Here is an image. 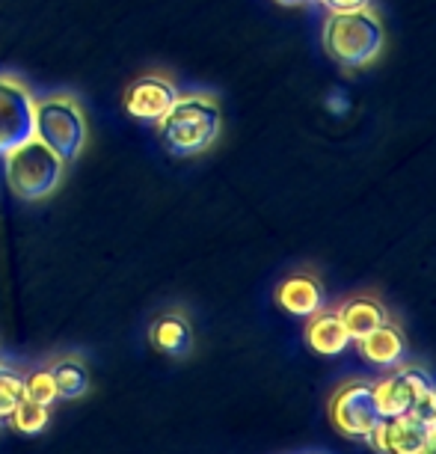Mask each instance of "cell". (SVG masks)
Segmentation results:
<instances>
[{
  "label": "cell",
  "mask_w": 436,
  "mask_h": 454,
  "mask_svg": "<svg viewBox=\"0 0 436 454\" xmlns=\"http://www.w3.org/2000/svg\"><path fill=\"white\" fill-rule=\"evenodd\" d=\"M330 419L341 434L362 436L369 440L374 427L383 422L378 398H374V387L369 380H350L330 401Z\"/></svg>",
  "instance_id": "cell-5"
},
{
  "label": "cell",
  "mask_w": 436,
  "mask_h": 454,
  "mask_svg": "<svg viewBox=\"0 0 436 454\" xmlns=\"http://www.w3.org/2000/svg\"><path fill=\"white\" fill-rule=\"evenodd\" d=\"M33 96L19 78L0 74V158L33 137Z\"/></svg>",
  "instance_id": "cell-6"
},
{
  "label": "cell",
  "mask_w": 436,
  "mask_h": 454,
  "mask_svg": "<svg viewBox=\"0 0 436 454\" xmlns=\"http://www.w3.org/2000/svg\"><path fill=\"white\" fill-rule=\"evenodd\" d=\"M409 416H416L418 422L433 427V422H436V387L418 392V395L413 398V407H409Z\"/></svg>",
  "instance_id": "cell-19"
},
{
  "label": "cell",
  "mask_w": 436,
  "mask_h": 454,
  "mask_svg": "<svg viewBox=\"0 0 436 454\" xmlns=\"http://www.w3.org/2000/svg\"><path fill=\"white\" fill-rule=\"evenodd\" d=\"M51 374H54L57 383V395L66 401L81 398L90 389V372L81 359H59V363L51 365Z\"/></svg>",
  "instance_id": "cell-15"
},
{
  "label": "cell",
  "mask_w": 436,
  "mask_h": 454,
  "mask_svg": "<svg viewBox=\"0 0 436 454\" xmlns=\"http://www.w3.org/2000/svg\"><path fill=\"white\" fill-rule=\"evenodd\" d=\"M306 341H309L312 350H318L323 356H336L341 354L350 341V333L341 324L339 312H315L309 321H306Z\"/></svg>",
  "instance_id": "cell-11"
},
{
  "label": "cell",
  "mask_w": 436,
  "mask_h": 454,
  "mask_svg": "<svg viewBox=\"0 0 436 454\" xmlns=\"http://www.w3.org/2000/svg\"><path fill=\"white\" fill-rule=\"evenodd\" d=\"M33 137L42 140L63 160H74L87 145V119L78 101L68 96H51L33 105Z\"/></svg>",
  "instance_id": "cell-4"
},
{
  "label": "cell",
  "mask_w": 436,
  "mask_h": 454,
  "mask_svg": "<svg viewBox=\"0 0 436 454\" xmlns=\"http://www.w3.org/2000/svg\"><path fill=\"white\" fill-rule=\"evenodd\" d=\"M431 431H433V434H436V422H433V427H431Z\"/></svg>",
  "instance_id": "cell-24"
},
{
  "label": "cell",
  "mask_w": 436,
  "mask_h": 454,
  "mask_svg": "<svg viewBox=\"0 0 436 454\" xmlns=\"http://www.w3.org/2000/svg\"><path fill=\"white\" fill-rule=\"evenodd\" d=\"M336 312H339L341 324H345V330L350 333V339H354V341L369 336L371 330H378V327H383V324L389 321L383 303H380V300H374V297H350V300H345V303L339 306Z\"/></svg>",
  "instance_id": "cell-12"
},
{
  "label": "cell",
  "mask_w": 436,
  "mask_h": 454,
  "mask_svg": "<svg viewBox=\"0 0 436 454\" xmlns=\"http://www.w3.org/2000/svg\"><path fill=\"white\" fill-rule=\"evenodd\" d=\"M0 368H4V356H0Z\"/></svg>",
  "instance_id": "cell-23"
},
{
  "label": "cell",
  "mask_w": 436,
  "mask_h": 454,
  "mask_svg": "<svg viewBox=\"0 0 436 454\" xmlns=\"http://www.w3.org/2000/svg\"><path fill=\"white\" fill-rule=\"evenodd\" d=\"M327 12H354V10H365L371 6V0H318Z\"/></svg>",
  "instance_id": "cell-20"
},
{
  "label": "cell",
  "mask_w": 436,
  "mask_h": 454,
  "mask_svg": "<svg viewBox=\"0 0 436 454\" xmlns=\"http://www.w3.org/2000/svg\"><path fill=\"white\" fill-rule=\"evenodd\" d=\"M24 401V380L19 374L0 368V419H10Z\"/></svg>",
  "instance_id": "cell-18"
},
{
  "label": "cell",
  "mask_w": 436,
  "mask_h": 454,
  "mask_svg": "<svg viewBox=\"0 0 436 454\" xmlns=\"http://www.w3.org/2000/svg\"><path fill=\"white\" fill-rule=\"evenodd\" d=\"M66 160L51 152L45 143L30 137L19 143L4 155V176L10 182L12 193L21 200H45L51 191H57L59 178H63Z\"/></svg>",
  "instance_id": "cell-3"
},
{
  "label": "cell",
  "mask_w": 436,
  "mask_h": 454,
  "mask_svg": "<svg viewBox=\"0 0 436 454\" xmlns=\"http://www.w3.org/2000/svg\"><path fill=\"white\" fill-rule=\"evenodd\" d=\"M356 345H359V354L369 359L371 365H383V368H395L407 354L404 333L392 321H386L378 330H371L369 336L356 339Z\"/></svg>",
  "instance_id": "cell-10"
},
{
  "label": "cell",
  "mask_w": 436,
  "mask_h": 454,
  "mask_svg": "<svg viewBox=\"0 0 436 454\" xmlns=\"http://www.w3.org/2000/svg\"><path fill=\"white\" fill-rule=\"evenodd\" d=\"M48 413L51 407H42V404H33V401L24 398L19 407H15V413L10 416V422L15 425V431L21 434H42L48 427Z\"/></svg>",
  "instance_id": "cell-16"
},
{
  "label": "cell",
  "mask_w": 436,
  "mask_h": 454,
  "mask_svg": "<svg viewBox=\"0 0 436 454\" xmlns=\"http://www.w3.org/2000/svg\"><path fill=\"white\" fill-rule=\"evenodd\" d=\"M416 454H436V434L427 436V442H424L422 449H418Z\"/></svg>",
  "instance_id": "cell-21"
},
{
  "label": "cell",
  "mask_w": 436,
  "mask_h": 454,
  "mask_svg": "<svg viewBox=\"0 0 436 454\" xmlns=\"http://www.w3.org/2000/svg\"><path fill=\"white\" fill-rule=\"evenodd\" d=\"M433 431L424 422H418L416 416H395V419H383L374 427V434L369 436V442L380 454H416L427 442V436Z\"/></svg>",
  "instance_id": "cell-8"
},
{
  "label": "cell",
  "mask_w": 436,
  "mask_h": 454,
  "mask_svg": "<svg viewBox=\"0 0 436 454\" xmlns=\"http://www.w3.org/2000/svg\"><path fill=\"white\" fill-rule=\"evenodd\" d=\"M24 398L33 401V404H42V407H51L54 401H59L51 368H39V372H33L27 380H24Z\"/></svg>",
  "instance_id": "cell-17"
},
{
  "label": "cell",
  "mask_w": 436,
  "mask_h": 454,
  "mask_svg": "<svg viewBox=\"0 0 436 454\" xmlns=\"http://www.w3.org/2000/svg\"><path fill=\"white\" fill-rule=\"evenodd\" d=\"M371 387H374V398H378V407H380L383 419H395V416L409 413L416 392H413V387H409L404 368H398V372L386 374L383 380L371 383Z\"/></svg>",
  "instance_id": "cell-14"
},
{
  "label": "cell",
  "mask_w": 436,
  "mask_h": 454,
  "mask_svg": "<svg viewBox=\"0 0 436 454\" xmlns=\"http://www.w3.org/2000/svg\"><path fill=\"white\" fill-rule=\"evenodd\" d=\"M279 6H300V4H309V0H273Z\"/></svg>",
  "instance_id": "cell-22"
},
{
  "label": "cell",
  "mask_w": 436,
  "mask_h": 454,
  "mask_svg": "<svg viewBox=\"0 0 436 454\" xmlns=\"http://www.w3.org/2000/svg\"><path fill=\"white\" fill-rule=\"evenodd\" d=\"M220 122L223 116H220L217 98L191 92V96H178L175 105L158 119V131L173 155L193 158L217 140Z\"/></svg>",
  "instance_id": "cell-2"
},
{
  "label": "cell",
  "mask_w": 436,
  "mask_h": 454,
  "mask_svg": "<svg viewBox=\"0 0 436 454\" xmlns=\"http://www.w3.org/2000/svg\"><path fill=\"white\" fill-rule=\"evenodd\" d=\"M152 345H155L160 354L167 356H184L193 345V330L187 324L184 315L178 312H167L152 324Z\"/></svg>",
  "instance_id": "cell-13"
},
{
  "label": "cell",
  "mask_w": 436,
  "mask_h": 454,
  "mask_svg": "<svg viewBox=\"0 0 436 454\" xmlns=\"http://www.w3.org/2000/svg\"><path fill=\"white\" fill-rule=\"evenodd\" d=\"M178 90L164 74H143L125 90V110L143 122H158L175 105Z\"/></svg>",
  "instance_id": "cell-7"
},
{
  "label": "cell",
  "mask_w": 436,
  "mask_h": 454,
  "mask_svg": "<svg viewBox=\"0 0 436 454\" xmlns=\"http://www.w3.org/2000/svg\"><path fill=\"white\" fill-rule=\"evenodd\" d=\"M276 303L294 318H312L323 309V282L315 273H291L279 282Z\"/></svg>",
  "instance_id": "cell-9"
},
{
  "label": "cell",
  "mask_w": 436,
  "mask_h": 454,
  "mask_svg": "<svg viewBox=\"0 0 436 454\" xmlns=\"http://www.w3.org/2000/svg\"><path fill=\"white\" fill-rule=\"evenodd\" d=\"M321 42L332 63H339L345 72H359L383 54L386 33H383L380 15L365 6L354 12H327Z\"/></svg>",
  "instance_id": "cell-1"
}]
</instances>
